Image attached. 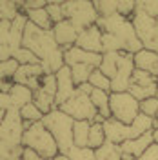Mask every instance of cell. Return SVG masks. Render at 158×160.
<instances>
[{
	"mask_svg": "<svg viewBox=\"0 0 158 160\" xmlns=\"http://www.w3.org/2000/svg\"><path fill=\"white\" fill-rule=\"evenodd\" d=\"M22 48L33 51L38 57L40 66L46 75H57L66 66L64 49L57 44L53 31L40 29L37 26H33L31 22H27V26H26Z\"/></svg>",
	"mask_w": 158,
	"mask_h": 160,
	"instance_id": "obj_1",
	"label": "cell"
},
{
	"mask_svg": "<svg viewBox=\"0 0 158 160\" xmlns=\"http://www.w3.org/2000/svg\"><path fill=\"white\" fill-rule=\"evenodd\" d=\"M98 26L102 33H107V35H113L115 38L120 42L124 53H131V55H136L140 49H144L142 42L136 37V31L133 28V22L131 18H126L122 15H113V17H107V18H98Z\"/></svg>",
	"mask_w": 158,
	"mask_h": 160,
	"instance_id": "obj_2",
	"label": "cell"
},
{
	"mask_svg": "<svg viewBox=\"0 0 158 160\" xmlns=\"http://www.w3.org/2000/svg\"><path fill=\"white\" fill-rule=\"evenodd\" d=\"M22 146L27 149H33L35 153H38L40 157L47 160H53L55 157L60 155L58 144H57L55 137L51 135L49 129L42 122L31 124L26 128L24 137H22Z\"/></svg>",
	"mask_w": 158,
	"mask_h": 160,
	"instance_id": "obj_3",
	"label": "cell"
},
{
	"mask_svg": "<svg viewBox=\"0 0 158 160\" xmlns=\"http://www.w3.org/2000/svg\"><path fill=\"white\" fill-rule=\"evenodd\" d=\"M42 124L49 129V133L55 137L57 144H58L60 155H67L71 148L75 146L73 140V128H75V120L69 115H66L62 109H53L51 113L44 115Z\"/></svg>",
	"mask_w": 158,
	"mask_h": 160,
	"instance_id": "obj_4",
	"label": "cell"
},
{
	"mask_svg": "<svg viewBox=\"0 0 158 160\" xmlns=\"http://www.w3.org/2000/svg\"><path fill=\"white\" fill-rule=\"evenodd\" d=\"M64 17L78 29V33L91 26H96L100 18L95 9V4L89 0H66L64 2Z\"/></svg>",
	"mask_w": 158,
	"mask_h": 160,
	"instance_id": "obj_5",
	"label": "cell"
},
{
	"mask_svg": "<svg viewBox=\"0 0 158 160\" xmlns=\"http://www.w3.org/2000/svg\"><path fill=\"white\" fill-rule=\"evenodd\" d=\"M109 106H111V117L122 124H127V126H131L135 118L140 115V102L129 91L111 93Z\"/></svg>",
	"mask_w": 158,
	"mask_h": 160,
	"instance_id": "obj_6",
	"label": "cell"
},
{
	"mask_svg": "<svg viewBox=\"0 0 158 160\" xmlns=\"http://www.w3.org/2000/svg\"><path fill=\"white\" fill-rule=\"evenodd\" d=\"M58 109H62L66 115H69L73 120H87V122H95L98 118V109L95 108V104L91 102V97L86 93H77L71 97L66 104H62Z\"/></svg>",
	"mask_w": 158,
	"mask_h": 160,
	"instance_id": "obj_7",
	"label": "cell"
},
{
	"mask_svg": "<svg viewBox=\"0 0 158 160\" xmlns=\"http://www.w3.org/2000/svg\"><path fill=\"white\" fill-rule=\"evenodd\" d=\"M133 28L136 31V37L142 42L144 49L158 53V37H156V18L147 17L144 11L136 9L135 15L131 17Z\"/></svg>",
	"mask_w": 158,
	"mask_h": 160,
	"instance_id": "obj_8",
	"label": "cell"
},
{
	"mask_svg": "<svg viewBox=\"0 0 158 160\" xmlns=\"http://www.w3.org/2000/svg\"><path fill=\"white\" fill-rule=\"evenodd\" d=\"M57 91H58V84H57V75H44L40 88L35 91L33 102L44 115L51 113L57 109Z\"/></svg>",
	"mask_w": 158,
	"mask_h": 160,
	"instance_id": "obj_9",
	"label": "cell"
},
{
	"mask_svg": "<svg viewBox=\"0 0 158 160\" xmlns=\"http://www.w3.org/2000/svg\"><path fill=\"white\" fill-rule=\"evenodd\" d=\"M156 88L158 77H153L151 73H146V71L135 69L133 77H131V84H129V93L138 102L156 97Z\"/></svg>",
	"mask_w": 158,
	"mask_h": 160,
	"instance_id": "obj_10",
	"label": "cell"
},
{
	"mask_svg": "<svg viewBox=\"0 0 158 160\" xmlns=\"http://www.w3.org/2000/svg\"><path fill=\"white\" fill-rule=\"evenodd\" d=\"M44 69L40 64H31V66H20L17 75L13 77V82L15 84H20V86H26L29 88L31 91H37L42 84V78H44Z\"/></svg>",
	"mask_w": 158,
	"mask_h": 160,
	"instance_id": "obj_11",
	"label": "cell"
},
{
	"mask_svg": "<svg viewBox=\"0 0 158 160\" xmlns=\"http://www.w3.org/2000/svg\"><path fill=\"white\" fill-rule=\"evenodd\" d=\"M155 144V138H153V131L151 133H146L138 138L127 140L124 144H120V149H122V160H135L140 158L146 151Z\"/></svg>",
	"mask_w": 158,
	"mask_h": 160,
	"instance_id": "obj_12",
	"label": "cell"
},
{
	"mask_svg": "<svg viewBox=\"0 0 158 160\" xmlns=\"http://www.w3.org/2000/svg\"><path fill=\"white\" fill-rule=\"evenodd\" d=\"M102 37L104 33L98 26H91L87 29L80 31L78 40H77V48L84 51H89V53H98V55H104V44H102Z\"/></svg>",
	"mask_w": 158,
	"mask_h": 160,
	"instance_id": "obj_13",
	"label": "cell"
},
{
	"mask_svg": "<svg viewBox=\"0 0 158 160\" xmlns=\"http://www.w3.org/2000/svg\"><path fill=\"white\" fill-rule=\"evenodd\" d=\"M57 84H58V91H57V108H60L62 104H66V102L77 93V84H75V80H73L71 69L67 66H64V68L57 73Z\"/></svg>",
	"mask_w": 158,
	"mask_h": 160,
	"instance_id": "obj_14",
	"label": "cell"
},
{
	"mask_svg": "<svg viewBox=\"0 0 158 160\" xmlns=\"http://www.w3.org/2000/svg\"><path fill=\"white\" fill-rule=\"evenodd\" d=\"M53 35H55L57 44H58L64 51H67V49H71V48H75V44H77V40H78L80 33L69 20H62V22H58V24H55Z\"/></svg>",
	"mask_w": 158,
	"mask_h": 160,
	"instance_id": "obj_15",
	"label": "cell"
},
{
	"mask_svg": "<svg viewBox=\"0 0 158 160\" xmlns=\"http://www.w3.org/2000/svg\"><path fill=\"white\" fill-rule=\"evenodd\" d=\"M102 58L104 55H98V53H89V51H84L80 48H71V49L64 51V60H66V66H73V64H87V66H93L95 69H98L102 66Z\"/></svg>",
	"mask_w": 158,
	"mask_h": 160,
	"instance_id": "obj_16",
	"label": "cell"
},
{
	"mask_svg": "<svg viewBox=\"0 0 158 160\" xmlns=\"http://www.w3.org/2000/svg\"><path fill=\"white\" fill-rule=\"evenodd\" d=\"M104 131H106V140L113 142V144H124L127 140H133V131L131 126L122 124L115 118H109L104 122Z\"/></svg>",
	"mask_w": 158,
	"mask_h": 160,
	"instance_id": "obj_17",
	"label": "cell"
},
{
	"mask_svg": "<svg viewBox=\"0 0 158 160\" xmlns=\"http://www.w3.org/2000/svg\"><path fill=\"white\" fill-rule=\"evenodd\" d=\"M135 68L151 73L153 77H158V53L149 49H140L135 55Z\"/></svg>",
	"mask_w": 158,
	"mask_h": 160,
	"instance_id": "obj_18",
	"label": "cell"
},
{
	"mask_svg": "<svg viewBox=\"0 0 158 160\" xmlns=\"http://www.w3.org/2000/svg\"><path fill=\"white\" fill-rule=\"evenodd\" d=\"M33 97H35V91H31L29 88H26V86H20V84H15L9 91L11 106L17 108V109H22L24 106L31 104V102H33Z\"/></svg>",
	"mask_w": 158,
	"mask_h": 160,
	"instance_id": "obj_19",
	"label": "cell"
},
{
	"mask_svg": "<svg viewBox=\"0 0 158 160\" xmlns=\"http://www.w3.org/2000/svg\"><path fill=\"white\" fill-rule=\"evenodd\" d=\"M109 100H111V93L102 89H93L91 93V102L95 104V108L98 109V115L104 120L113 118L111 117V106H109Z\"/></svg>",
	"mask_w": 158,
	"mask_h": 160,
	"instance_id": "obj_20",
	"label": "cell"
},
{
	"mask_svg": "<svg viewBox=\"0 0 158 160\" xmlns=\"http://www.w3.org/2000/svg\"><path fill=\"white\" fill-rule=\"evenodd\" d=\"M9 33H11V22L9 20H2L0 22V62L13 58V48L9 42Z\"/></svg>",
	"mask_w": 158,
	"mask_h": 160,
	"instance_id": "obj_21",
	"label": "cell"
},
{
	"mask_svg": "<svg viewBox=\"0 0 158 160\" xmlns=\"http://www.w3.org/2000/svg\"><path fill=\"white\" fill-rule=\"evenodd\" d=\"M24 13H26L27 20L33 26H37L40 29H46V31H53L55 22L51 20L47 9H29V11H24Z\"/></svg>",
	"mask_w": 158,
	"mask_h": 160,
	"instance_id": "obj_22",
	"label": "cell"
},
{
	"mask_svg": "<svg viewBox=\"0 0 158 160\" xmlns=\"http://www.w3.org/2000/svg\"><path fill=\"white\" fill-rule=\"evenodd\" d=\"M91 124L87 120H75V128H73V140L77 148H89V131Z\"/></svg>",
	"mask_w": 158,
	"mask_h": 160,
	"instance_id": "obj_23",
	"label": "cell"
},
{
	"mask_svg": "<svg viewBox=\"0 0 158 160\" xmlns=\"http://www.w3.org/2000/svg\"><path fill=\"white\" fill-rule=\"evenodd\" d=\"M96 160H122V149L118 144H113L106 140L98 149H95Z\"/></svg>",
	"mask_w": 158,
	"mask_h": 160,
	"instance_id": "obj_24",
	"label": "cell"
},
{
	"mask_svg": "<svg viewBox=\"0 0 158 160\" xmlns=\"http://www.w3.org/2000/svg\"><path fill=\"white\" fill-rule=\"evenodd\" d=\"M20 117H22V120L26 122V128H27V126H31V124L42 122V118H44V113H42V111L35 106V102H31V104L24 106V108L20 109Z\"/></svg>",
	"mask_w": 158,
	"mask_h": 160,
	"instance_id": "obj_25",
	"label": "cell"
},
{
	"mask_svg": "<svg viewBox=\"0 0 158 160\" xmlns=\"http://www.w3.org/2000/svg\"><path fill=\"white\" fill-rule=\"evenodd\" d=\"M20 13V2H9V0H0V22L2 20H13L18 17Z\"/></svg>",
	"mask_w": 158,
	"mask_h": 160,
	"instance_id": "obj_26",
	"label": "cell"
},
{
	"mask_svg": "<svg viewBox=\"0 0 158 160\" xmlns=\"http://www.w3.org/2000/svg\"><path fill=\"white\" fill-rule=\"evenodd\" d=\"M93 4L100 18H107L118 13V0H96Z\"/></svg>",
	"mask_w": 158,
	"mask_h": 160,
	"instance_id": "obj_27",
	"label": "cell"
},
{
	"mask_svg": "<svg viewBox=\"0 0 158 160\" xmlns=\"http://www.w3.org/2000/svg\"><path fill=\"white\" fill-rule=\"evenodd\" d=\"M104 142H106L104 124L93 122V124H91V131H89V148H91V149H98Z\"/></svg>",
	"mask_w": 158,
	"mask_h": 160,
	"instance_id": "obj_28",
	"label": "cell"
},
{
	"mask_svg": "<svg viewBox=\"0 0 158 160\" xmlns=\"http://www.w3.org/2000/svg\"><path fill=\"white\" fill-rule=\"evenodd\" d=\"M89 84H91L95 89H102V91H107V93H111V80H109L100 69L93 71V75L89 77Z\"/></svg>",
	"mask_w": 158,
	"mask_h": 160,
	"instance_id": "obj_29",
	"label": "cell"
},
{
	"mask_svg": "<svg viewBox=\"0 0 158 160\" xmlns=\"http://www.w3.org/2000/svg\"><path fill=\"white\" fill-rule=\"evenodd\" d=\"M18 68H20V64L15 58L0 62V80H13V77L17 75Z\"/></svg>",
	"mask_w": 158,
	"mask_h": 160,
	"instance_id": "obj_30",
	"label": "cell"
},
{
	"mask_svg": "<svg viewBox=\"0 0 158 160\" xmlns=\"http://www.w3.org/2000/svg\"><path fill=\"white\" fill-rule=\"evenodd\" d=\"M66 157H69V160H96L95 149H91V148H77V146H73Z\"/></svg>",
	"mask_w": 158,
	"mask_h": 160,
	"instance_id": "obj_31",
	"label": "cell"
},
{
	"mask_svg": "<svg viewBox=\"0 0 158 160\" xmlns=\"http://www.w3.org/2000/svg\"><path fill=\"white\" fill-rule=\"evenodd\" d=\"M13 58L18 62L20 66H31V64H40L38 57L33 53V51L26 49V48H20L15 55H13Z\"/></svg>",
	"mask_w": 158,
	"mask_h": 160,
	"instance_id": "obj_32",
	"label": "cell"
},
{
	"mask_svg": "<svg viewBox=\"0 0 158 160\" xmlns=\"http://www.w3.org/2000/svg\"><path fill=\"white\" fill-rule=\"evenodd\" d=\"M46 9H47L51 20H53L55 24H58V22H62V20H66V17H64V2H62V0H51Z\"/></svg>",
	"mask_w": 158,
	"mask_h": 160,
	"instance_id": "obj_33",
	"label": "cell"
},
{
	"mask_svg": "<svg viewBox=\"0 0 158 160\" xmlns=\"http://www.w3.org/2000/svg\"><path fill=\"white\" fill-rule=\"evenodd\" d=\"M140 113L146 115V117H149V118H156L158 117V98L156 97L142 100V102H140Z\"/></svg>",
	"mask_w": 158,
	"mask_h": 160,
	"instance_id": "obj_34",
	"label": "cell"
},
{
	"mask_svg": "<svg viewBox=\"0 0 158 160\" xmlns=\"http://www.w3.org/2000/svg\"><path fill=\"white\" fill-rule=\"evenodd\" d=\"M136 9L144 11L151 18H158V0H140L136 2Z\"/></svg>",
	"mask_w": 158,
	"mask_h": 160,
	"instance_id": "obj_35",
	"label": "cell"
},
{
	"mask_svg": "<svg viewBox=\"0 0 158 160\" xmlns=\"http://www.w3.org/2000/svg\"><path fill=\"white\" fill-rule=\"evenodd\" d=\"M136 11V2H131V0H118V15L131 18Z\"/></svg>",
	"mask_w": 158,
	"mask_h": 160,
	"instance_id": "obj_36",
	"label": "cell"
},
{
	"mask_svg": "<svg viewBox=\"0 0 158 160\" xmlns=\"http://www.w3.org/2000/svg\"><path fill=\"white\" fill-rule=\"evenodd\" d=\"M47 0H26V2H20V9L29 11V9H46L47 8Z\"/></svg>",
	"mask_w": 158,
	"mask_h": 160,
	"instance_id": "obj_37",
	"label": "cell"
},
{
	"mask_svg": "<svg viewBox=\"0 0 158 160\" xmlns=\"http://www.w3.org/2000/svg\"><path fill=\"white\" fill-rule=\"evenodd\" d=\"M135 160H158V144H153L140 158H135Z\"/></svg>",
	"mask_w": 158,
	"mask_h": 160,
	"instance_id": "obj_38",
	"label": "cell"
},
{
	"mask_svg": "<svg viewBox=\"0 0 158 160\" xmlns=\"http://www.w3.org/2000/svg\"><path fill=\"white\" fill-rule=\"evenodd\" d=\"M20 160H47V158L40 157L38 153H35L33 149H27V148H24V153H22V158H20Z\"/></svg>",
	"mask_w": 158,
	"mask_h": 160,
	"instance_id": "obj_39",
	"label": "cell"
},
{
	"mask_svg": "<svg viewBox=\"0 0 158 160\" xmlns=\"http://www.w3.org/2000/svg\"><path fill=\"white\" fill-rule=\"evenodd\" d=\"M9 108H13L11 106V98L7 93H2L0 91V111H7Z\"/></svg>",
	"mask_w": 158,
	"mask_h": 160,
	"instance_id": "obj_40",
	"label": "cell"
},
{
	"mask_svg": "<svg viewBox=\"0 0 158 160\" xmlns=\"http://www.w3.org/2000/svg\"><path fill=\"white\" fill-rule=\"evenodd\" d=\"M53 160H69V157H66V155H58V157H55Z\"/></svg>",
	"mask_w": 158,
	"mask_h": 160,
	"instance_id": "obj_41",
	"label": "cell"
},
{
	"mask_svg": "<svg viewBox=\"0 0 158 160\" xmlns=\"http://www.w3.org/2000/svg\"><path fill=\"white\" fill-rule=\"evenodd\" d=\"M153 138H155V144H158V129L153 131Z\"/></svg>",
	"mask_w": 158,
	"mask_h": 160,
	"instance_id": "obj_42",
	"label": "cell"
},
{
	"mask_svg": "<svg viewBox=\"0 0 158 160\" xmlns=\"http://www.w3.org/2000/svg\"><path fill=\"white\" fill-rule=\"evenodd\" d=\"M155 129H158V117L155 118Z\"/></svg>",
	"mask_w": 158,
	"mask_h": 160,
	"instance_id": "obj_43",
	"label": "cell"
},
{
	"mask_svg": "<svg viewBox=\"0 0 158 160\" xmlns=\"http://www.w3.org/2000/svg\"><path fill=\"white\" fill-rule=\"evenodd\" d=\"M156 37H158V18H156Z\"/></svg>",
	"mask_w": 158,
	"mask_h": 160,
	"instance_id": "obj_44",
	"label": "cell"
},
{
	"mask_svg": "<svg viewBox=\"0 0 158 160\" xmlns=\"http://www.w3.org/2000/svg\"><path fill=\"white\" fill-rule=\"evenodd\" d=\"M156 98H158V88H156Z\"/></svg>",
	"mask_w": 158,
	"mask_h": 160,
	"instance_id": "obj_45",
	"label": "cell"
}]
</instances>
